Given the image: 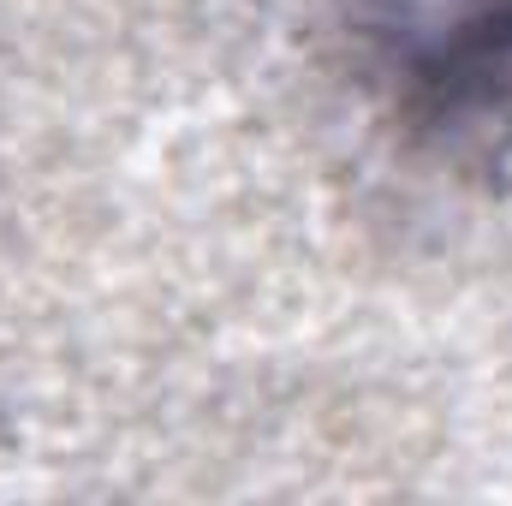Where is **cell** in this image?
Segmentation results:
<instances>
[{"label":"cell","instance_id":"cell-1","mask_svg":"<svg viewBox=\"0 0 512 506\" xmlns=\"http://www.w3.org/2000/svg\"><path fill=\"white\" fill-rule=\"evenodd\" d=\"M382 42L417 108L512 114V0H382Z\"/></svg>","mask_w":512,"mask_h":506}]
</instances>
